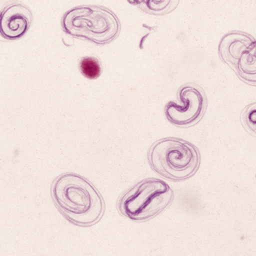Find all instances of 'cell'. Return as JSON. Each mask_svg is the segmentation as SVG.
Listing matches in <instances>:
<instances>
[{
  "instance_id": "obj_1",
  "label": "cell",
  "mask_w": 256,
  "mask_h": 256,
  "mask_svg": "<svg viewBox=\"0 0 256 256\" xmlns=\"http://www.w3.org/2000/svg\"><path fill=\"white\" fill-rule=\"evenodd\" d=\"M52 197L61 214L76 226H94L104 215L102 196L92 182L77 174L58 176L52 184Z\"/></svg>"
},
{
  "instance_id": "obj_2",
  "label": "cell",
  "mask_w": 256,
  "mask_h": 256,
  "mask_svg": "<svg viewBox=\"0 0 256 256\" xmlns=\"http://www.w3.org/2000/svg\"><path fill=\"white\" fill-rule=\"evenodd\" d=\"M148 161L154 172L166 179L182 181L198 170V149L187 140L166 138L154 144L148 152Z\"/></svg>"
},
{
  "instance_id": "obj_3",
  "label": "cell",
  "mask_w": 256,
  "mask_h": 256,
  "mask_svg": "<svg viewBox=\"0 0 256 256\" xmlns=\"http://www.w3.org/2000/svg\"><path fill=\"white\" fill-rule=\"evenodd\" d=\"M170 186L156 178H148L133 186L118 202V210L130 220L144 222L161 214L173 202Z\"/></svg>"
},
{
  "instance_id": "obj_4",
  "label": "cell",
  "mask_w": 256,
  "mask_h": 256,
  "mask_svg": "<svg viewBox=\"0 0 256 256\" xmlns=\"http://www.w3.org/2000/svg\"><path fill=\"white\" fill-rule=\"evenodd\" d=\"M64 32L97 44H106L119 35L120 24L110 10L98 6H82L70 10L62 19Z\"/></svg>"
},
{
  "instance_id": "obj_5",
  "label": "cell",
  "mask_w": 256,
  "mask_h": 256,
  "mask_svg": "<svg viewBox=\"0 0 256 256\" xmlns=\"http://www.w3.org/2000/svg\"><path fill=\"white\" fill-rule=\"evenodd\" d=\"M218 56L246 84L256 86V40L247 32L232 31L223 36Z\"/></svg>"
},
{
  "instance_id": "obj_6",
  "label": "cell",
  "mask_w": 256,
  "mask_h": 256,
  "mask_svg": "<svg viewBox=\"0 0 256 256\" xmlns=\"http://www.w3.org/2000/svg\"><path fill=\"white\" fill-rule=\"evenodd\" d=\"M178 100L182 104L170 101L164 107L168 120L178 127H190L203 118L208 108V101L202 86L194 83H186L180 88Z\"/></svg>"
},
{
  "instance_id": "obj_7",
  "label": "cell",
  "mask_w": 256,
  "mask_h": 256,
  "mask_svg": "<svg viewBox=\"0 0 256 256\" xmlns=\"http://www.w3.org/2000/svg\"><path fill=\"white\" fill-rule=\"evenodd\" d=\"M32 19V13L26 6L18 4L8 6L1 13V35L8 40L22 38L29 30Z\"/></svg>"
},
{
  "instance_id": "obj_8",
  "label": "cell",
  "mask_w": 256,
  "mask_h": 256,
  "mask_svg": "<svg viewBox=\"0 0 256 256\" xmlns=\"http://www.w3.org/2000/svg\"><path fill=\"white\" fill-rule=\"evenodd\" d=\"M140 8L149 14L162 16L173 11L178 6V1H142Z\"/></svg>"
},
{
  "instance_id": "obj_9",
  "label": "cell",
  "mask_w": 256,
  "mask_h": 256,
  "mask_svg": "<svg viewBox=\"0 0 256 256\" xmlns=\"http://www.w3.org/2000/svg\"><path fill=\"white\" fill-rule=\"evenodd\" d=\"M240 120L244 128L256 138V102L246 106L241 113Z\"/></svg>"
},
{
  "instance_id": "obj_10",
  "label": "cell",
  "mask_w": 256,
  "mask_h": 256,
  "mask_svg": "<svg viewBox=\"0 0 256 256\" xmlns=\"http://www.w3.org/2000/svg\"><path fill=\"white\" fill-rule=\"evenodd\" d=\"M80 70L84 76L96 79L101 74V66L96 58H85L80 62Z\"/></svg>"
}]
</instances>
